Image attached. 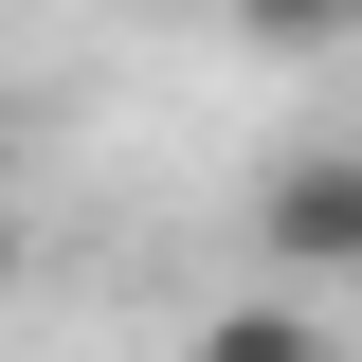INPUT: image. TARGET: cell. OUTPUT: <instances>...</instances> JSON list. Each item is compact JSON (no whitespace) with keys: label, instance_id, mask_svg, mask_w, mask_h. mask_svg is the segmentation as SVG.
I'll return each mask as SVG.
<instances>
[{"label":"cell","instance_id":"cell-1","mask_svg":"<svg viewBox=\"0 0 362 362\" xmlns=\"http://www.w3.org/2000/svg\"><path fill=\"white\" fill-rule=\"evenodd\" d=\"M254 254H272V290H290V308H326V290H344V272H362V145H290V163H272Z\"/></svg>","mask_w":362,"mask_h":362},{"label":"cell","instance_id":"cell-2","mask_svg":"<svg viewBox=\"0 0 362 362\" xmlns=\"http://www.w3.org/2000/svg\"><path fill=\"white\" fill-rule=\"evenodd\" d=\"M181 362H344V326H326V308H290V290H235V308H199V326H181Z\"/></svg>","mask_w":362,"mask_h":362},{"label":"cell","instance_id":"cell-3","mask_svg":"<svg viewBox=\"0 0 362 362\" xmlns=\"http://www.w3.org/2000/svg\"><path fill=\"white\" fill-rule=\"evenodd\" d=\"M218 18H235L254 54H344V37H362V0H218Z\"/></svg>","mask_w":362,"mask_h":362}]
</instances>
